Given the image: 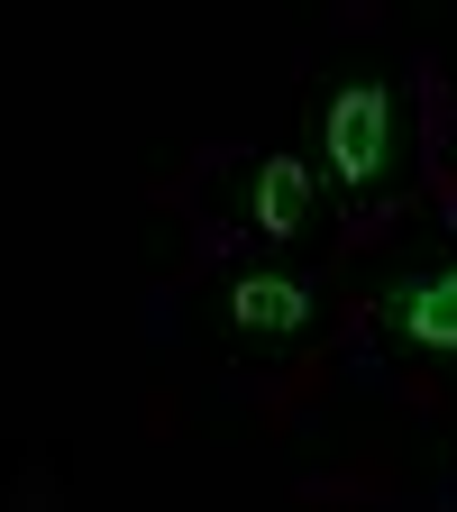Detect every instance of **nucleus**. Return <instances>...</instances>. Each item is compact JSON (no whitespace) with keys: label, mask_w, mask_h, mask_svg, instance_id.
I'll return each instance as SVG.
<instances>
[{"label":"nucleus","mask_w":457,"mask_h":512,"mask_svg":"<svg viewBox=\"0 0 457 512\" xmlns=\"http://www.w3.org/2000/svg\"><path fill=\"white\" fill-rule=\"evenodd\" d=\"M320 156H330V174L348 192L394 174V156H403V101H394V83H375V74L339 83L330 110H320Z\"/></svg>","instance_id":"1"},{"label":"nucleus","mask_w":457,"mask_h":512,"mask_svg":"<svg viewBox=\"0 0 457 512\" xmlns=\"http://www.w3.org/2000/svg\"><path fill=\"white\" fill-rule=\"evenodd\" d=\"M384 330L403 348L457 357V266H412L394 293H384Z\"/></svg>","instance_id":"2"},{"label":"nucleus","mask_w":457,"mask_h":512,"mask_svg":"<svg viewBox=\"0 0 457 512\" xmlns=\"http://www.w3.org/2000/svg\"><path fill=\"white\" fill-rule=\"evenodd\" d=\"M311 311H320V293L293 266H256L229 284V330H247V339H293V330H311Z\"/></svg>","instance_id":"3"},{"label":"nucleus","mask_w":457,"mask_h":512,"mask_svg":"<svg viewBox=\"0 0 457 512\" xmlns=\"http://www.w3.org/2000/svg\"><path fill=\"white\" fill-rule=\"evenodd\" d=\"M311 165L302 156H266V165H256L247 174V229H266V238H293L302 220H311Z\"/></svg>","instance_id":"4"}]
</instances>
